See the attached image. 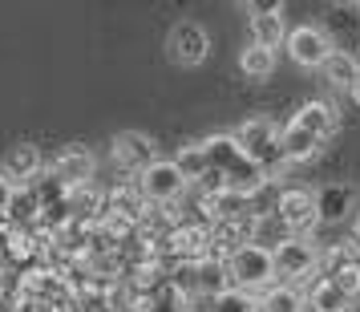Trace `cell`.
Segmentation results:
<instances>
[{"label":"cell","instance_id":"obj_1","mask_svg":"<svg viewBox=\"0 0 360 312\" xmlns=\"http://www.w3.org/2000/svg\"><path fill=\"white\" fill-rule=\"evenodd\" d=\"M202 146H207V158H211V179L202 182L207 191H231V195H239V199H251L255 191L267 187V175L239 150L235 134L202 138Z\"/></svg>","mask_w":360,"mask_h":312},{"label":"cell","instance_id":"obj_2","mask_svg":"<svg viewBox=\"0 0 360 312\" xmlns=\"http://www.w3.org/2000/svg\"><path fill=\"white\" fill-rule=\"evenodd\" d=\"M227 276H231V288H239V292H251V296L271 292L276 280H279L271 247H259V244L235 247L227 256Z\"/></svg>","mask_w":360,"mask_h":312},{"label":"cell","instance_id":"obj_3","mask_svg":"<svg viewBox=\"0 0 360 312\" xmlns=\"http://www.w3.org/2000/svg\"><path fill=\"white\" fill-rule=\"evenodd\" d=\"M279 130H283V126H276L267 114L247 118L243 126L235 130V142H239V150H243V154H247L255 166H259L267 179H271L276 170H283V166H288V163H283V154H279Z\"/></svg>","mask_w":360,"mask_h":312},{"label":"cell","instance_id":"obj_4","mask_svg":"<svg viewBox=\"0 0 360 312\" xmlns=\"http://www.w3.org/2000/svg\"><path fill=\"white\" fill-rule=\"evenodd\" d=\"M170 284H174L186 300H214V296H223L231 288L227 260L202 256V260H191V263H174Z\"/></svg>","mask_w":360,"mask_h":312},{"label":"cell","instance_id":"obj_5","mask_svg":"<svg viewBox=\"0 0 360 312\" xmlns=\"http://www.w3.org/2000/svg\"><path fill=\"white\" fill-rule=\"evenodd\" d=\"M186 187H191V182H186V175L179 170L174 158H158L154 166H146V170L138 175V191H142V199H146L150 207H170V203H179Z\"/></svg>","mask_w":360,"mask_h":312},{"label":"cell","instance_id":"obj_6","mask_svg":"<svg viewBox=\"0 0 360 312\" xmlns=\"http://www.w3.org/2000/svg\"><path fill=\"white\" fill-rule=\"evenodd\" d=\"M276 215L288 235H308L320 223V195L308 187H283L276 199Z\"/></svg>","mask_w":360,"mask_h":312},{"label":"cell","instance_id":"obj_7","mask_svg":"<svg viewBox=\"0 0 360 312\" xmlns=\"http://www.w3.org/2000/svg\"><path fill=\"white\" fill-rule=\"evenodd\" d=\"M320 272L324 280H332L336 288L360 300V244L356 239H344V244H332L320 251Z\"/></svg>","mask_w":360,"mask_h":312},{"label":"cell","instance_id":"obj_8","mask_svg":"<svg viewBox=\"0 0 360 312\" xmlns=\"http://www.w3.org/2000/svg\"><path fill=\"white\" fill-rule=\"evenodd\" d=\"M271 256H276V276L283 280V284L311 280V272L320 268V247L311 244L308 235H288Z\"/></svg>","mask_w":360,"mask_h":312},{"label":"cell","instance_id":"obj_9","mask_svg":"<svg viewBox=\"0 0 360 312\" xmlns=\"http://www.w3.org/2000/svg\"><path fill=\"white\" fill-rule=\"evenodd\" d=\"M162 251L174 263H191L211 256V223H179L162 235Z\"/></svg>","mask_w":360,"mask_h":312},{"label":"cell","instance_id":"obj_10","mask_svg":"<svg viewBox=\"0 0 360 312\" xmlns=\"http://www.w3.org/2000/svg\"><path fill=\"white\" fill-rule=\"evenodd\" d=\"M288 53H292L295 65L324 69V61L336 49H332V37H328V29H320V25H300V29H292V33H288Z\"/></svg>","mask_w":360,"mask_h":312},{"label":"cell","instance_id":"obj_11","mask_svg":"<svg viewBox=\"0 0 360 312\" xmlns=\"http://www.w3.org/2000/svg\"><path fill=\"white\" fill-rule=\"evenodd\" d=\"M207 53H211V37H207V29L198 20H179L170 29V57H174V65L195 69L207 61Z\"/></svg>","mask_w":360,"mask_h":312},{"label":"cell","instance_id":"obj_12","mask_svg":"<svg viewBox=\"0 0 360 312\" xmlns=\"http://www.w3.org/2000/svg\"><path fill=\"white\" fill-rule=\"evenodd\" d=\"M110 150H114V163H117V170H126V175H142L146 166H154V163H158V154H154V142H150L146 134H138V130L114 134V142H110Z\"/></svg>","mask_w":360,"mask_h":312},{"label":"cell","instance_id":"obj_13","mask_svg":"<svg viewBox=\"0 0 360 312\" xmlns=\"http://www.w3.org/2000/svg\"><path fill=\"white\" fill-rule=\"evenodd\" d=\"M94 154L89 150H82V146H69V150H61L57 154V163L49 166V175L57 182H61V191H82V187H89V179H94Z\"/></svg>","mask_w":360,"mask_h":312},{"label":"cell","instance_id":"obj_14","mask_svg":"<svg viewBox=\"0 0 360 312\" xmlns=\"http://www.w3.org/2000/svg\"><path fill=\"white\" fill-rule=\"evenodd\" d=\"M247 8H251V41L263 45V49H279V45L288 41V20H283V8H279V4H267V8L247 4Z\"/></svg>","mask_w":360,"mask_h":312},{"label":"cell","instance_id":"obj_15","mask_svg":"<svg viewBox=\"0 0 360 312\" xmlns=\"http://www.w3.org/2000/svg\"><path fill=\"white\" fill-rule=\"evenodd\" d=\"M4 175L17 182V187L37 182L41 175H45V158H41V150H37L33 142H20V146H13L8 154H4Z\"/></svg>","mask_w":360,"mask_h":312},{"label":"cell","instance_id":"obj_16","mask_svg":"<svg viewBox=\"0 0 360 312\" xmlns=\"http://www.w3.org/2000/svg\"><path fill=\"white\" fill-rule=\"evenodd\" d=\"M320 146H324V142H320L316 134H308L304 126H295V122H288V126L279 130V154H283L288 166H300V163H308V158H316Z\"/></svg>","mask_w":360,"mask_h":312},{"label":"cell","instance_id":"obj_17","mask_svg":"<svg viewBox=\"0 0 360 312\" xmlns=\"http://www.w3.org/2000/svg\"><path fill=\"white\" fill-rule=\"evenodd\" d=\"M304 296H308V312H352L356 308V300L344 292V288H336L332 280H324V276L311 280Z\"/></svg>","mask_w":360,"mask_h":312},{"label":"cell","instance_id":"obj_18","mask_svg":"<svg viewBox=\"0 0 360 312\" xmlns=\"http://www.w3.org/2000/svg\"><path fill=\"white\" fill-rule=\"evenodd\" d=\"M295 126H304V130L308 134H316V138H320V142H324L328 134L336 130V110H332V106H328V101H304V106H300V114L292 118Z\"/></svg>","mask_w":360,"mask_h":312},{"label":"cell","instance_id":"obj_19","mask_svg":"<svg viewBox=\"0 0 360 312\" xmlns=\"http://www.w3.org/2000/svg\"><path fill=\"white\" fill-rule=\"evenodd\" d=\"M324 77H328V85H336V89H348V94H352V85L360 82V61L352 57V53L336 49L324 61Z\"/></svg>","mask_w":360,"mask_h":312},{"label":"cell","instance_id":"obj_20","mask_svg":"<svg viewBox=\"0 0 360 312\" xmlns=\"http://www.w3.org/2000/svg\"><path fill=\"white\" fill-rule=\"evenodd\" d=\"M239 69H243L247 82H267L271 73H276V49H263V45H247L243 53H239Z\"/></svg>","mask_w":360,"mask_h":312},{"label":"cell","instance_id":"obj_21","mask_svg":"<svg viewBox=\"0 0 360 312\" xmlns=\"http://www.w3.org/2000/svg\"><path fill=\"white\" fill-rule=\"evenodd\" d=\"M259 312H308V296L295 284H276L271 292L259 296Z\"/></svg>","mask_w":360,"mask_h":312},{"label":"cell","instance_id":"obj_22","mask_svg":"<svg viewBox=\"0 0 360 312\" xmlns=\"http://www.w3.org/2000/svg\"><path fill=\"white\" fill-rule=\"evenodd\" d=\"M174 163H179V170L186 175V182H207L211 179V158H207V146H202V142H186V146H179Z\"/></svg>","mask_w":360,"mask_h":312},{"label":"cell","instance_id":"obj_23","mask_svg":"<svg viewBox=\"0 0 360 312\" xmlns=\"http://www.w3.org/2000/svg\"><path fill=\"white\" fill-rule=\"evenodd\" d=\"M211 312H259V300L251 292H239V288H227L223 296L211 300Z\"/></svg>","mask_w":360,"mask_h":312},{"label":"cell","instance_id":"obj_24","mask_svg":"<svg viewBox=\"0 0 360 312\" xmlns=\"http://www.w3.org/2000/svg\"><path fill=\"white\" fill-rule=\"evenodd\" d=\"M17 182L8 179L4 170H0V219H8V211H13V203H17Z\"/></svg>","mask_w":360,"mask_h":312},{"label":"cell","instance_id":"obj_25","mask_svg":"<svg viewBox=\"0 0 360 312\" xmlns=\"http://www.w3.org/2000/svg\"><path fill=\"white\" fill-rule=\"evenodd\" d=\"M352 101H356V106H360V82L352 85Z\"/></svg>","mask_w":360,"mask_h":312},{"label":"cell","instance_id":"obj_26","mask_svg":"<svg viewBox=\"0 0 360 312\" xmlns=\"http://www.w3.org/2000/svg\"><path fill=\"white\" fill-rule=\"evenodd\" d=\"M352 239H356V244H360V215H356V231H352Z\"/></svg>","mask_w":360,"mask_h":312},{"label":"cell","instance_id":"obj_27","mask_svg":"<svg viewBox=\"0 0 360 312\" xmlns=\"http://www.w3.org/2000/svg\"><path fill=\"white\" fill-rule=\"evenodd\" d=\"M117 312H138V308H117Z\"/></svg>","mask_w":360,"mask_h":312}]
</instances>
